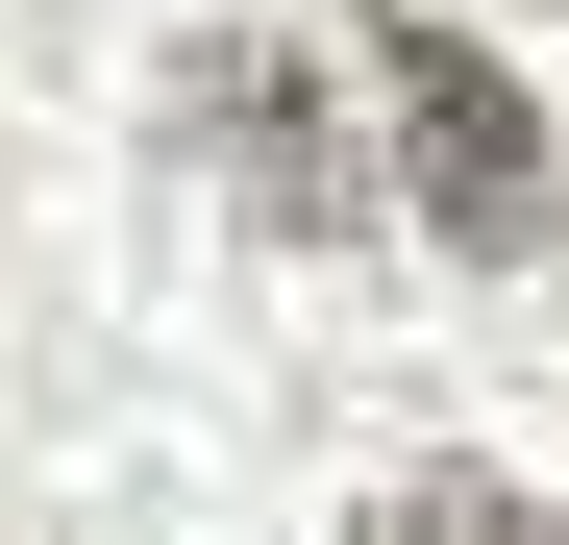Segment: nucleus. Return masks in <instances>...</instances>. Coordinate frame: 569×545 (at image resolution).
<instances>
[{"instance_id":"1","label":"nucleus","mask_w":569,"mask_h":545,"mask_svg":"<svg viewBox=\"0 0 569 545\" xmlns=\"http://www.w3.org/2000/svg\"><path fill=\"white\" fill-rule=\"evenodd\" d=\"M371 100H397V174H421V224L470 272H520L569 199H545V125H520V75L446 26V0H371Z\"/></svg>"},{"instance_id":"2","label":"nucleus","mask_w":569,"mask_h":545,"mask_svg":"<svg viewBox=\"0 0 569 545\" xmlns=\"http://www.w3.org/2000/svg\"><path fill=\"white\" fill-rule=\"evenodd\" d=\"M199 149L248 174L272 224H322V125H298V75H199Z\"/></svg>"},{"instance_id":"3","label":"nucleus","mask_w":569,"mask_h":545,"mask_svg":"<svg viewBox=\"0 0 569 545\" xmlns=\"http://www.w3.org/2000/svg\"><path fill=\"white\" fill-rule=\"evenodd\" d=\"M397 545H569V521H545L520 472H421V496H397Z\"/></svg>"}]
</instances>
